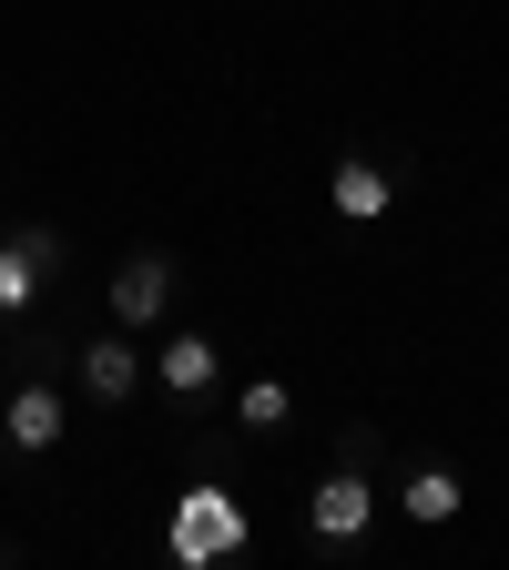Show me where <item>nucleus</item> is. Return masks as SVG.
<instances>
[{"instance_id":"1","label":"nucleus","mask_w":509,"mask_h":570,"mask_svg":"<svg viewBox=\"0 0 509 570\" xmlns=\"http://www.w3.org/2000/svg\"><path fill=\"white\" fill-rule=\"evenodd\" d=\"M235 550H255L245 499H235L225 479H194L174 510H164V560H174V570H214V560H235Z\"/></svg>"},{"instance_id":"2","label":"nucleus","mask_w":509,"mask_h":570,"mask_svg":"<svg viewBox=\"0 0 509 570\" xmlns=\"http://www.w3.org/2000/svg\"><path fill=\"white\" fill-rule=\"evenodd\" d=\"M368 520H378L368 469H356V459H346V469H326V479H316V499H306V530H316V540H356Z\"/></svg>"},{"instance_id":"3","label":"nucleus","mask_w":509,"mask_h":570,"mask_svg":"<svg viewBox=\"0 0 509 570\" xmlns=\"http://www.w3.org/2000/svg\"><path fill=\"white\" fill-rule=\"evenodd\" d=\"M51 265H61L51 225H21L11 245H0V316H31V306H41V285H51Z\"/></svg>"},{"instance_id":"4","label":"nucleus","mask_w":509,"mask_h":570,"mask_svg":"<svg viewBox=\"0 0 509 570\" xmlns=\"http://www.w3.org/2000/svg\"><path fill=\"white\" fill-rule=\"evenodd\" d=\"M164 306H174V255H123L112 265V316L123 326H164Z\"/></svg>"},{"instance_id":"5","label":"nucleus","mask_w":509,"mask_h":570,"mask_svg":"<svg viewBox=\"0 0 509 570\" xmlns=\"http://www.w3.org/2000/svg\"><path fill=\"white\" fill-rule=\"evenodd\" d=\"M61 428H71V407H61V387L51 377H31V387H11V407H0V439L11 449H61Z\"/></svg>"},{"instance_id":"6","label":"nucleus","mask_w":509,"mask_h":570,"mask_svg":"<svg viewBox=\"0 0 509 570\" xmlns=\"http://www.w3.org/2000/svg\"><path fill=\"white\" fill-rule=\"evenodd\" d=\"M133 387H143L133 336H92V346H82V397H92V407H123Z\"/></svg>"},{"instance_id":"7","label":"nucleus","mask_w":509,"mask_h":570,"mask_svg":"<svg viewBox=\"0 0 509 570\" xmlns=\"http://www.w3.org/2000/svg\"><path fill=\"white\" fill-rule=\"evenodd\" d=\"M398 510H408L418 530H449V520L469 510V489H459V469H408V489H398Z\"/></svg>"},{"instance_id":"8","label":"nucleus","mask_w":509,"mask_h":570,"mask_svg":"<svg viewBox=\"0 0 509 570\" xmlns=\"http://www.w3.org/2000/svg\"><path fill=\"white\" fill-rule=\"evenodd\" d=\"M326 204L346 214V225H378V214L398 204V184H388L378 164H336V174H326Z\"/></svg>"},{"instance_id":"9","label":"nucleus","mask_w":509,"mask_h":570,"mask_svg":"<svg viewBox=\"0 0 509 570\" xmlns=\"http://www.w3.org/2000/svg\"><path fill=\"white\" fill-rule=\"evenodd\" d=\"M214 377H225V356H214V336H164V387H174V397H204Z\"/></svg>"},{"instance_id":"10","label":"nucleus","mask_w":509,"mask_h":570,"mask_svg":"<svg viewBox=\"0 0 509 570\" xmlns=\"http://www.w3.org/2000/svg\"><path fill=\"white\" fill-rule=\"evenodd\" d=\"M285 407H296V397H285V387H275V377H255V387H245V397H235V417H245V428H255V439H265V428H285Z\"/></svg>"}]
</instances>
